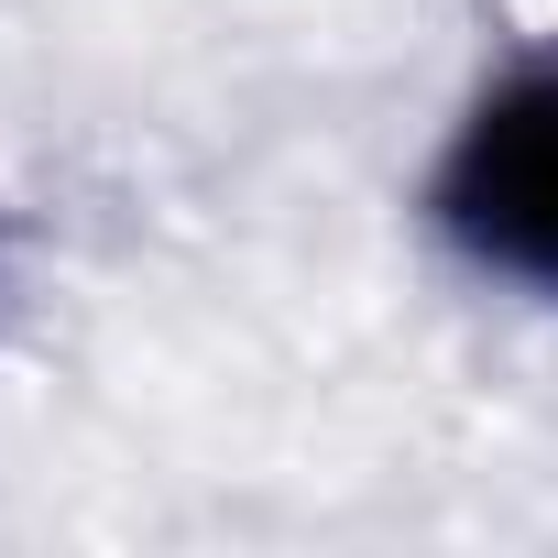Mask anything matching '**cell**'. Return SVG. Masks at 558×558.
Here are the masks:
<instances>
[{"label":"cell","instance_id":"1","mask_svg":"<svg viewBox=\"0 0 558 558\" xmlns=\"http://www.w3.org/2000/svg\"><path fill=\"white\" fill-rule=\"evenodd\" d=\"M438 208L482 263L558 286V77H514L504 99H482V121L449 154Z\"/></svg>","mask_w":558,"mask_h":558}]
</instances>
